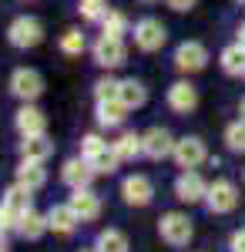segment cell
<instances>
[{
    "label": "cell",
    "instance_id": "1",
    "mask_svg": "<svg viewBox=\"0 0 245 252\" xmlns=\"http://www.w3.org/2000/svg\"><path fill=\"white\" fill-rule=\"evenodd\" d=\"M81 158H84L97 175H111L114 168L121 165L118 155H114V148L101 135H84V141H81Z\"/></svg>",
    "mask_w": 245,
    "mask_h": 252
},
{
    "label": "cell",
    "instance_id": "2",
    "mask_svg": "<svg viewBox=\"0 0 245 252\" xmlns=\"http://www.w3.org/2000/svg\"><path fill=\"white\" fill-rule=\"evenodd\" d=\"M158 235L175 246V249H182V246H188L191 235H195V225H191V219L185 212H165L158 219Z\"/></svg>",
    "mask_w": 245,
    "mask_h": 252
},
{
    "label": "cell",
    "instance_id": "3",
    "mask_svg": "<svg viewBox=\"0 0 245 252\" xmlns=\"http://www.w3.org/2000/svg\"><path fill=\"white\" fill-rule=\"evenodd\" d=\"M134 47L138 51H145V54H154V51H161L165 47V40H168V31H165V24L154 17H141L134 24Z\"/></svg>",
    "mask_w": 245,
    "mask_h": 252
},
{
    "label": "cell",
    "instance_id": "4",
    "mask_svg": "<svg viewBox=\"0 0 245 252\" xmlns=\"http://www.w3.org/2000/svg\"><path fill=\"white\" fill-rule=\"evenodd\" d=\"M7 40L17 47V51H31V47H37L40 40H44V27H40L37 17H17L10 20V27H7Z\"/></svg>",
    "mask_w": 245,
    "mask_h": 252
},
{
    "label": "cell",
    "instance_id": "5",
    "mask_svg": "<svg viewBox=\"0 0 245 252\" xmlns=\"http://www.w3.org/2000/svg\"><path fill=\"white\" fill-rule=\"evenodd\" d=\"M91 54H94L97 67L114 71V67H121V64H124L128 47H124V37H108V34H101V37L94 40V47H91Z\"/></svg>",
    "mask_w": 245,
    "mask_h": 252
},
{
    "label": "cell",
    "instance_id": "6",
    "mask_svg": "<svg viewBox=\"0 0 245 252\" xmlns=\"http://www.w3.org/2000/svg\"><path fill=\"white\" fill-rule=\"evenodd\" d=\"M205 205H208V212H215V215L232 212V209L239 205V189H235V182H228V178L212 182L208 192H205Z\"/></svg>",
    "mask_w": 245,
    "mask_h": 252
},
{
    "label": "cell",
    "instance_id": "7",
    "mask_svg": "<svg viewBox=\"0 0 245 252\" xmlns=\"http://www.w3.org/2000/svg\"><path fill=\"white\" fill-rule=\"evenodd\" d=\"M10 94L20 97V101H37L44 94V78L34 67H17L10 74Z\"/></svg>",
    "mask_w": 245,
    "mask_h": 252
},
{
    "label": "cell",
    "instance_id": "8",
    "mask_svg": "<svg viewBox=\"0 0 245 252\" xmlns=\"http://www.w3.org/2000/svg\"><path fill=\"white\" fill-rule=\"evenodd\" d=\"M175 67H178L182 74L205 71V67H208L205 44H198V40H185V44H178V51H175Z\"/></svg>",
    "mask_w": 245,
    "mask_h": 252
},
{
    "label": "cell",
    "instance_id": "9",
    "mask_svg": "<svg viewBox=\"0 0 245 252\" xmlns=\"http://www.w3.org/2000/svg\"><path fill=\"white\" fill-rule=\"evenodd\" d=\"M171 158L178 161V168H198V165H202V161L208 158L205 141H202L198 135L178 138V141H175V152H171Z\"/></svg>",
    "mask_w": 245,
    "mask_h": 252
},
{
    "label": "cell",
    "instance_id": "10",
    "mask_svg": "<svg viewBox=\"0 0 245 252\" xmlns=\"http://www.w3.org/2000/svg\"><path fill=\"white\" fill-rule=\"evenodd\" d=\"M141 152L151 161H165V158L175 152V138H171L168 128H148L141 135Z\"/></svg>",
    "mask_w": 245,
    "mask_h": 252
},
{
    "label": "cell",
    "instance_id": "11",
    "mask_svg": "<svg viewBox=\"0 0 245 252\" xmlns=\"http://www.w3.org/2000/svg\"><path fill=\"white\" fill-rule=\"evenodd\" d=\"M208 192L205 178L195 172V168H185V172L175 178V198L178 202H188V205H195V202H202Z\"/></svg>",
    "mask_w": 245,
    "mask_h": 252
},
{
    "label": "cell",
    "instance_id": "12",
    "mask_svg": "<svg viewBox=\"0 0 245 252\" xmlns=\"http://www.w3.org/2000/svg\"><path fill=\"white\" fill-rule=\"evenodd\" d=\"M14 125H17L20 138H27V135H47V115H44L40 108H34L31 101H24V108L14 115Z\"/></svg>",
    "mask_w": 245,
    "mask_h": 252
},
{
    "label": "cell",
    "instance_id": "13",
    "mask_svg": "<svg viewBox=\"0 0 245 252\" xmlns=\"http://www.w3.org/2000/svg\"><path fill=\"white\" fill-rule=\"evenodd\" d=\"M121 195H124V202L128 205H148L151 198H154V189H151V178L148 175H128L124 182H121Z\"/></svg>",
    "mask_w": 245,
    "mask_h": 252
},
{
    "label": "cell",
    "instance_id": "14",
    "mask_svg": "<svg viewBox=\"0 0 245 252\" xmlns=\"http://www.w3.org/2000/svg\"><path fill=\"white\" fill-rule=\"evenodd\" d=\"M71 209L77 212V219L81 222H94L97 215H101V198H97V192H91V185L88 189H71Z\"/></svg>",
    "mask_w": 245,
    "mask_h": 252
},
{
    "label": "cell",
    "instance_id": "15",
    "mask_svg": "<svg viewBox=\"0 0 245 252\" xmlns=\"http://www.w3.org/2000/svg\"><path fill=\"white\" fill-rule=\"evenodd\" d=\"M168 108L178 111V115H191V111L198 108V91H195V84L175 81V84L168 88Z\"/></svg>",
    "mask_w": 245,
    "mask_h": 252
},
{
    "label": "cell",
    "instance_id": "16",
    "mask_svg": "<svg viewBox=\"0 0 245 252\" xmlns=\"http://www.w3.org/2000/svg\"><path fill=\"white\" fill-rule=\"evenodd\" d=\"M94 175L97 172L84 161V158H67V161H64V168H61V182H64L67 189H88Z\"/></svg>",
    "mask_w": 245,
    "mask_h": 252
},
{
    "label": "cell",
    "instance_id": "17",
    "mask_svg": "<svg viewBox=\"0 0 245 252\" xmlns=\"http://www.w3.org/2000/svg\"><path fill=\"white\" fill-rule=\"evenodd\" d=\"M81 225V219L77 212L71 209V202H64V205H51V212H47V229L57 235H71Z\"/></svg>",
    "mask_w": 245,
    "mask_h": 252
},
{
    "label": "cell",
    "instance_id": "18",
    "mask_svg": "<svg viewBox=\"0 0 245 252\" xmlns=\"http://www.w3.org/2000/svg\"><path fill=\"white\" fill-rule=\"evenodd\" d=\"M94 115L101 128H121L124 118H128V108L121 104V97H104V101H97Z\"/></svg>",
    "mask_w": 245,
    "mask_h": 252
},
{
    "label": "cell",
    "instance_id": "19",
    "mask_svg": "<svg viewBox=\"0 0 245 252\" xmlns=\"http://www.w3.org/2000/svg\"><path fill=\"white\" fill-rule=\"evenodd\" d=\"M17 182L24 189H31V192H37L47 185V172H44V161H34V158H24L17 165Z\"/></svg>",
    "mask_w": 245,
    "mask_h": 252
},
{
    "label": "cell",
    "instance_id": "20",
    "mask_svg": "<svg viewBox=\"0 0 245 252\" xmlns=\"http://www.w3.org/2000/svg\"><path fill=\"white\" fill-rule=\"evenodd\" d=\"M118 97H121V104L128 111H134V108H141L148 101V88L138 78H124V81H118Z\"/></svg>",
    "mask_w": 245,
    "mask_h": 252
},
{
    "label": "cell",
    "instance_id": "21",
    "mask_svg": "<svg viewBox=\"0 0 245 252\" xmlns=\"http://www.w3.org/2000/svg\"><path fill=\"white\" fill-rule=\"evenodd\" d=\"M111 148H114V155H118V161H134L138 155H145L138 131H121V135L111 141Z\"/></svg>",
    "mask_w": 245,
    "mask_h": 252
},
{
    "label": "cell",
    "instance_id": "22",
    "mask_svg": "<svg viewBox=\"0 0 245 252\" xmlns=\"http://www.w3.org/2000/svg\"><path fill=\"white\" fill-rule=\"evenodd\" d=\"M17 232H20V239H27V242L40 239V235L47 232V215H40V212H34V209H27V212L17 219Z\"/></svg>",
    "mask_w": 245,
    "mask_h": 252
},
{
    "label": "cell",
    "instance_id": "23",
    "mask_svg": "<svg viewBox=\"0 0 245 252\" xmlns=\"http://www.w3.org/2000/svg\"><path fill=\"white\" fill-rule=\"evenodd\" d=\"M20 155L34 158V161H47L54 155V141H47V135H27L20 141Z\"/></svg>",
    "mask_w": 245,
    "mask_h": 252
},
{
    "label": "cell",
    "instance_id": "24",
    "mask_svg": "<svg viewBox=\"0 0 245 252\" xmlns=\"http://www.w3.org/2000/svg\"><path fill=\"white\" fill-rule=\"evenodd\" d=\"M218 64H222V71H225L228 78H245V47L242 44L225 47L222 58H218Z\"/></svg>",
    "mask_w": 245,
    "mask_h": 252
},
{
    "label": "cell",
    "instance_id": "25",
    "mask_svg": "<svg viewBox=\"0 0 245 252\" xmlns=\"http://www.w3.org/2000/svg\"><path fill=\"white\" fill-rule=\"evenodd\" d=\"M94 249L97 252H128L131 246H128V235L121 232V229H104V232L97 235Z\"/></svg>",
    "mask_w": 245,
    "mask_h": 252
},
{
    "label": "cell",
    "instance_id": "26",
    "mask_svg": "<svg viewBox=\"0 0 245 252\" xmlns=\"http://www.w3.org/2000/svg\"><path fill=\"white\" fill-rule=\"evenodd\" d=\"M3 205L14 209L17 215H24L27 209H34V205H31V189H24L20 182H17V185H10V189L3 192Z\"/></svg>",
    "mask_w": 245,
    "mask_h": 252
},
{
    "label": "cell",
    "instance_id": "27",
    "mask_svg": "<svg viewBox=\"0 0 245 252\" xmlns=\"http://www.w3.org/2000/svg\"><path fill=\"white\" fill-rule=\"evenodd\" d=\"M101 34H108V37H124V34H128V17H124L121 10H108L104 20H101Z\"/></svg>",
    "mask_w": 245,
    "mask_h": 252
},
{
    "label": "cell",
    "instance_id": "28",
    "mask_svg": "<svg viewBox=\"0 0 245 252\" xmlns=\"http://www.w3.org/2000/svg\"><path fill=\"white\" fill-rule=\"evenodd\" d=\"M77 10L88 24H101L108 14V0H77Z\"/></svg>",
    "mask_w": 245,
    "mask_h": 252
},
{
    "label": "cell",
    "instance_id": "29",
    "mask_svg": "<svg viewBox=\"0 0 245 252\" xmlns=\"http://www.w3.org/2000/svg\"><path fill=\"white\" fill-rule=\"evenodd\" d=\"M225 145H228V152H235V155L245 152V118L242 121H232L225 128Z\"/></svg>",
    "mask_w": 245,
    "mask_h": 252
},
{
    "label": "cell",
    "instance_id": "30",
    "mask_svg": "<svg viewBox=\"0 0 245 252\" xmlns=\"http://www.w3.org/2000/svg\"><path fill=\"white\" fill-rule=\"evenodd\" d=\"M61 51L71 54V58H77V54L84 51V34H81V31H64V37H61Z\"/></svg>",
    "mask_w": 245,
    "mask_h": 252
},
{
    "label": "cell",
    "instance_id": "31",
    "mask_svg": "<svg viewBox=\"0 0 245 252\" xmlns=\"http://www.w3.org/2000/svg\"><path fill=\"white\" fill-rule=\"evenodd\" d=\"M17 219L20 215L14 209H7L3 202H0V232H17Z\"/></svg>",
    "mask_w": 245,
    "mask_h": 252
},
{
    "label": "cell",
    "instance_id": "32",
    "mask_svg": "<svg viewBox=\"0 0 245 252\" xmlns=\"http://www.w3.org/2000/svg\"><path fill=\"white\" fill-rule=\"evenodd\" d=\"M94 97H97V101H104V97H118V81H114V78H101L94 84Z\"/></svg>",
    "mask_w": 245,
    "mask_h": 252
},
{
    "label": "cell",
    "instance_id": "33",
    "mask_svg": "<svg viewBox=\"0 0 245 252\" xmlns=\"http://www.w3.org/2000/svg\"><path fill=\"white\" fill-rule=\"evenodd\" d=\"M165 3H168L171 10H178V14H185V10H191V7H195L198 0H165Z\"/></svg>",
    "mask_w": 245,
    "mask_h": 252
},
{
    "label": "cell",
    "instance_id": "34",
    "mask_svg": "<svg viewBox=\"0 0 245 252\" xmlns=\"http://www.w3.org/2000/svg\"><path fill=\"white\" fill-rule=\"evenodd\" d=\"M228 249H232V252H245V229H239V232L232 235V242H228Z\"/></svg>",
    "mask_w": 245,
    "mask_h": 252
},
{
    "label": "cell",
    "instance_id": "35",
    "mask_svg": "<svg viewBox=\"0 0 245 252\" xmlns=\"http://www.w3.org/2000/svg\"><path fill=\"white\" fill-rule=\"evenodd\" d=\"M0 252H10V242H7V232H0Z\"/></svg>",
    "mask_w": 245,
    "mask_h": 252
},
{
    "label": "cell",
    "instance_id": "36",
    "mask_svg": "<svg viewBox=\"0 0 245 252\" xmlns=\"http://www.w3.org/2000/svg\"><path fill=\"white\" fill-rule=\"evenodd\" d=\"M239 44H242V47H245V24H242V27H239Z\"/></svg>",
    "mask_w": 245,
    "mask_h": 252
},
{
    "label": "cell",
    "instance_id": "37",
    "mask_svg": "<svg viewBox=\"0 0 245 252\" xmlns=\"http://www.w3.org/2000/svg\"><path fill=\"white\" fill-rule=\"evenodd\" d=\"M239 111H242V118H245V97H242V101H239Z\"/></svg>",
    "mask_w": 245,
    "mask_h": 252
},
{
    "label": "cell",
    "instance_id": "38",
    "mask_svg": "<svg viewBox=\"0 0 245 252\" xmlns=\"http://www.w3.org/2000/svg\"><path fill=\"white\" fill-rule=\"evenodd\" d=\"M81 252H97V249H81Z\"/></svg>",
    "mask_w": 245,
    "mask_h": 252
},
{
    "label": "cell",
    "instance_id": "39",
    "mask_svg": "<svg viewBox=\"0 0 245 252\" xmlns=\"http://www.w3.org/2000/svg\"><path fill=\"white\" fill-rule=\"evenodd\" d=\"M141 3H154V0H141Z\"/></svg>",
    "mask_w": 245,
    "mask_h": 252
}]
</instances>
